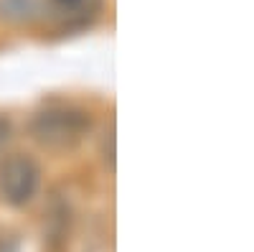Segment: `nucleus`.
<instances>
[{"label": "nucleus", "instance_id": "nucleus-1", "mask_svg": "<svg viewBox=\"0 0 254 252\" xmlns=\"http://www.w3.org/2000/svg\"><path fill=\"white\" fill-rule=\"evenodd\" d=\"M89 128H92L89 112L71 107V104H54V107H46L31 122L33 138L41 145L54 148V151L74 148V145L89 133Z\"/></svg>", "mask_w": 254, "mask_h": 252}, {"label": "nucleus", "instance_id": "nucleus-2", "mask_svg": "<svg viewBox=\"0 0 254 252\" xmlns=\"http://www.w3.org/2000/svg\"><path fill=\"white\" fill-rule=\"evenodd\" d=\"M41 183V168L31 156L15 153L0 163V196L13 206L28 204Z\"/></svg>", "mask_w": 254, "mask_h": 252}, {"label": "nucleus", "instance_id": "nucleus-3", "mask_svg": "<svg viewBox=\"0 0 254 252\" xmlns=\"http://www.w3.org/2000/svg\"><path fill=\"white\" fill-rule=\"evenodd\" d=\"M38 15V0H0V18L26 23Z\"/></svg>", "mask_w": 254, "mask_h": 252}, {"label": "nucleus", "instance_id": "nucleus-4", "mask_svg": "<svg viewBox=\"0 0 254 252\" xmlns=\"http://www.w3.org/2000/svg\"><path fill=\"white\" fill-rule=\"evenodd\" d=\"M51 5L64 18H76V15L92 13L94 5H97V0H51Z\"/></svg>", "mask_w": 254, "mask_h": 252}, {"label": "nucleus", "instance_id": "nucleus-5", "mask_svg": "<svg viewBox=\"0 0 254 252\" xmlns=\"http://www.w3.org/2000/svg\"><path fill=\"white\" fill-rule=\"evenodd\" d=\"M10 140V122L5 117H0V148Z\"/></svg>", "mask_w": 254, "mask_h": 252}]
</instances>
